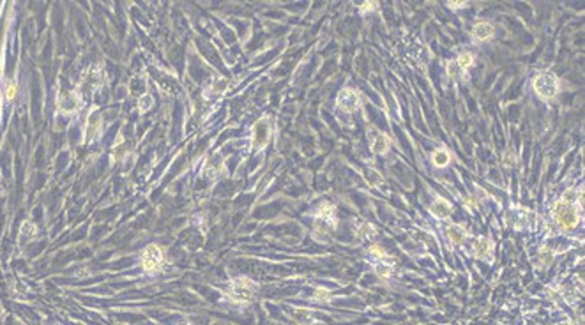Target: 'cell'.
<instances>
[{
	"label": "cell",
	"instance_id": "6da1fadb",
	"mask_svg": "<svg viewBox=\"0 0 585 325\" xmlns=\"http://www.w3.org/2000/svg\"><path fill=\"white\" fill-rule=\"evenodd\" d=\"M580 194L581 189H569L553 205V217L560 228L573 230L580 223Z\"/></svg>",
	"mask_w": 585,
	"mask_h": 325
},
{
	"label": "cell",
	"instance_id": "7a4b0ae2",
	"mask_svg": "<svg viewBox=\"0 0 585 325\" xmlns=\"http://www.w3.org/2000/svg\"><path fill=\"white\" fill-rule=\"evenodd\" d=\"M258 291V284L253 279L246 276L235 277L228 283V288L225 291V297L233 304H239V306H246L253 300L255 293Z\"/></svg>",
	"mask_w": 585,
	"mask_h": 325
},
{
	"label": "cell",
	"instance_id": "3957f363",
	"mask_svg": "<svg viewBox=\"0 0 585 325\" xmlns=\"http://www.w3.org/2000/svg\"><path fill=\"white\" fill-rule=\"evenodd\" d=\"M532 87L541 99L548 101V99H553V97L559 94L560 83H559V78H557L553 73L543 71V73H539V75L534 76Z\"/></svg>",
	"mask_w": 585,
	"mask_h": 325
},
{
	"label": "cell",
	"instance_id": "277c9868",
	"mask_svg": "<svg viewBox=\"0 0 585 325\" xmlns=\"http://www.w3.org/2000/svg\"><path fill=\"white\" fill-rule=\"evenodd\" d=\"M140 265H142L143 270L147 272H156V270L161 269L163 265V251L159 246L156 244H150L145 249L142 251V256H140Z\"/></svg>",
	"mask_w": 585,
	"mask_h": 325
},
{
	"label": "cell",
	"instance_id": "5b68a950",
	"mask_svg": "<svg viewBox=\"0 0 585 325\" xmlns=\"http://www.w3.org/2000/svg\"><path fill=\"white\" fill-rule=\"evenodd\" d=\"M270 135H272V127H270L269 117H262L260 120H256L255 126H253V149L262 150L269 143Z\"/></svg>",
	"mask_w": 585,
	"mask_h": 325
},
{
	"label": "cell",
	"instance_id": "8992f818",
	"mask_svg": "<svg viewBox=\"0 0 585 325\" xmlns=\"http://www.w3.org/2000/svg\"><path fill=\"white\" fill-rule=\"evenodd\" d=\"M315 219L317 224L315 226H320V228H334L338 224V217H336V209L331 203H322L319 209L315 210Z\"/></svg>",
	"mask_w": 585,
	"mask_h": 325
},
{
	"label": "cell",
	"instance_id": "52a82bcc",
	"mask_svg": "<svg viewBox=\"0 0 585 325\" xmlns=\"http://www.w3.org/2000/svg\"><path fill=\"white\" fill-rule=\"evenodd\" d=\"M80 105H82V99L76 92H62L57 99V108L62 113H75L80 110Z\"/></svg>",
	"mask_w": 585,
	"mask_h": 325
},
{
	"label": "cell",
	"instance_id": "ba28073f",
	"mask_svg": "<svg viewBox=\"0 0 585 325\" xmlns=\"http://www.w3.org/2000/svg\"><path fill=\"white\" fill-rule=\"evenodd\" d=\"M359 103H361V97L354 89H343L342 92L338 94V106L347 113L359 108Z\"/></svg>",
	"mask_w": 585,
	"mask_h": 325
},
{
	"label": "cell",
	"instance_id": "9c48e42d",
	"mask_svg": "<svg viewBox=\"0 0 585 325\" xmlns=\"http://www.w3.org/2000/svg\"><path fill=\"white\" fill-rule=\"evenodd\" d=\"M491 249H493V244L490 242V239L486 237H477L472 242V251L476 258H484V260H491Z\"/></svg>",
	"mask_w": 585,
	"mask_h": 325
},
{
	"label": "cell",
	"instance_id": "30bf717a",
	"mask_svg": "<svg viewBox=\"0 0 585 325\" xmlns=\"http://www.w3.org/2000/svg\"><path fill=\"white\" fill-rule=\"evenodd\" d=\"M493 34H495V29H493V25L488 22H479L474 25L472 29V38L474 41H488V39L493 38Z\"/></svg>",
	"mask_w": 585,
	"mask_h": 325
},
{
	"label": "cell",
	"instance_id": "8fae6325",
	"mask_svg": "<svg viewBox=\"0 0 585 325\" xmlns=\"http://www.w3.org/2000/svg\"><path fill=\"white\" fill-rule=\"evenodd\" d=\"M430 210H432L433 216L439 217V219H447V217L453 214V207H451V203L444 198H437L435 202L432 203Z\"/></svg>",
	"mask_w": 585,
	"mask_h": 325
},
{
	"label": "cell",
	"instance_id": "7c38bea8",
	"mask_svg": "<svg viewBox=\"0 0 585 325\" xmlns=\"http://www.w3.org/2000/svg\"><path fill=\"white\" fill-rule=\"evenodd\" d=\"M389 147H391V140L387 138L386 135H382V133H375L373 142H372L373 152L379 154V156H386V154L389 152Z\"/></svg>",
	"mask_w": 585,
	"mask_h": 325
},
{
	"label": "cell",
	"instance_id": "4fadbf2b",
	"mask_svg": "<svg viewBox=\"0 0 585 325\" xmlns=\"http://www.w3.org/2000/svg\"><path fill=\"white\" fill-rule=\"evenodd\" d=\"M356 235H357V239H361V240H373L377 237V228L372 223L361 221V223L356 226Z\"/></svg>",
	"mask_w": 585,
	"mask_h": 325
},
{
	"label": "cell",
	"instance_id": "5bb4252c",
	"mask_svg": "<svg viewBox=\"0 0 585 325\" xmlns=\"http://www.w3.org/2000/svg\"><path fill=\"white\" fill-rule=\"evenodd\" d=\"M467 235H469L467 230L463 226H460V224H449L447 226V237H449V240L453 244H461L467 239Z\"/></svg>",
	"mask_w": 585,
	"mask_h": 325
},
{
	"label": "cell",
	"instance_id": "9a60e30c",
	"mask_svg": "<svg viewBox=\"0 0 585 325\" xmlns=\"http://www.w3.org/2000/svg\"><path fill=\"white\" fill-rule=\"evenodd\" d=\"M99 127H101V115H99V112H94L87 120V138H94L99 133Z\"/></svg>",
	"mask_w": 585,
	"mask_h": 325
},
{
	"label": "cell",
	"instance_id": "2e32d148",
	"mask_svg": "<svg viewBox=\"0 0 585 325\" xmlns=\"http://www.w3.org/2000/svg\"><path fill=\"white\" fill-rule=\"evenodd\" d=\"M432 163L437 166V168H444L451 163V156L446 149H437L435 152L432 154Z\"/></svg>",
	"mask_w": 585,
	"mask_h": 325
},
{
	"label": "cell",
	"instance_id": "e0dca14e",
	"mask_svg": "<svg viewBox=\"0 0 585 325\" xmlns=\"http://www.w3.org/2000/svg\"><path fill=\"white\" fill-rule=\"evenodd\" d=\"M472 64H474V55H472V53H461V55L458 57V60H456V66L460 68L461 73L467 71V69H469Z\"/></svg>",
	"mask_w": 585,
	"mask_h": 325
},
{
	"label": "cell",
	"instance_id": "ac0fdd59",
	"mask_svg": "<svg viewBox=\"0 0 585 325\" xmlns=\"http://www.w3.org/2000/svg\"><path fill=\"white\" fill-rule=\"evenodd\" d=\"M87 83H89V90H94L99 87L101 83V73L98 69H92V71L87 73Z\"/></svg>",
	"mask_w": 585,
	"mask_h": 325
},
{
	"label": "cell",
	"instance_id": "d6986e66",
	"mask_svg": "<svg viewBox=\"0 0 585 325\" xmlns=\"http://www.w3.org/2000/svg\"><path fill=\"white\" fill-rule=\"evenodd\" d=\"M375 274L380 279H389L393 276V267L387 263H379V265H375Z\"/></svg>",
	"mask_w": 585,
	"mask_h": 325
},
{
	"label": "cell",
	"instance_id": "ffe728a7",
	"mask_svg": "<svg viewBox=\"0 0 585 325\" xmlns=\"http://www.w3.org/2000/svg\"><path fill=\"white\" fill-rule=\"evenodd\" d=\"M539 262L543 267H548L551 262H553V251L548 249V247H543V249L539 251Z\"/></svg>",
	"mask_w": 585,
	"mask_h": 325
},
{
	"label": "cell",
	"instance_id": "44dd1931",
	"mask_svg": "<svg viewBox=\"0 0 585 325\" xmlns=\"http://www.w3.org/2000/svg\"><path fill=\"white\" fill-rule=\"evenodd\" d=\"M25 235H29V239H32V237L36 235V226L32 223H25L22 228V233H20V239L25 240Z\"/></svg>",
	"mask_w": 585,
	"mask_h": 325
},
{
	"label": "cell",
	"instance_id": "7402d4cb",
	"mask_svg": "<svg viewBox=\"0 0 585 325\" xmlns=\"http://www.w3.org/2000/svg\"><path fill=\"white\" fill-rule=\"evenodd\" d=\"M296 320L299 321L301 325H308L310 321L313 320V316L310 313H308L306 309H299V313H296Z\"/></svg>",
	"mask_w": 585,
	"mask_h": 325
},
{
	"label": "cell",
	"instance_id": "603a6c76",
	"mask_svg": "<svg viewBox=\"0 0 585 325\" xmlns=\"http://www.w3.org/2000/svg\"><path fill=\"white\" fill-rule=\"evenodd\" d=\"M16 90H18V89H16V83L13 82V80H11V82H8V85H6V97H8L9 101H11V99H15Z\"/></svg>",
	"mask_w": 585,
	"mask_h": 325
},
{
	"label": "cell",
	"instance_id": "cb8c5ba5",
	"mask_svg": "<svg viewBox=\"0 0 585 325\" xmlns=\"http://www.w3.org/2000/svg\"><path fill=\"white\" fill-rule=\"evenodd\" d=\"M447 73H449L451 78H460V75H461L460 68H458V66H456L454 62H449V64H447Z\"/></svg>",
	"mask_w": 585,
	"mask_h": 325
},
{
	"label": "cell",
	"instance_id": "d4e9b609",
	"mask_svg": "<svg viewBox=\"0 0 585 325\" xmlns=\"http://www.w3.org/2000/svg\"><path fill=\"white\" fill-rule=\"evenodd\" d=\"M370 253L375 254L377 258H380V260H387V258H389L386 251H384L382 247H379V246H372V247H370Z\"/></svg>",
	"mask_w": 585,
	"mask_h": 325
},
{
	"label": "cell",
	"instance_id": "484cf974",
	"mask_svg": "<svg viewBox=\"0 0 585 325\" xmlns=\"http://www.w3.org/2000/svg\"><path fill=\"white\" fill-rule=\"evenodd\" d=\"M375 9H379V4H375V2H366V4L361 6L359 11L363 13V15H366V13H372V11H375Z\"/></svg>",
	"mask_w": 585,
	"mask_h": 325
},
{
	"label": "cell",
	"instance_id": "4316f807",
	"mask_svg": "<svg viewBox=\"0 0 585 325\" xmlns=\"http://www.w3.org/2000/svg\"><path fill=\"white\" fill-rule=\"evenodd\" d=\"M368 180H370V184H373V186H377V184L380 182V175L375 172V170H370V172L366 173Z\"/></svg>",
	"mask_w": 585,
	"mask_h": 325
},
{
	"label": "cell",
	"instance_id": "83f0119b",
	"mask_svg": "<svg viewBox=\"0 0 585 325\" xmlns=\"http://www.w3.org/2000/svg\"><path fill=\"white\" fill-rule=\"evenodd\" d=\"M315 295H317V299H319V300H326V299H327V295H329V291L324 290V288H319Z\"/></svg>",
	"mask_w": 585,
	"mask_h": 325
},
{
	"label": "cell",
	"instance_id": "f1b7e54d",
	"mask_svg": "<svg viewBox=\"0 0 585 325\" xmlns=\"http://www.w3.org/2000/svg\"><path fill=\"white\" fill-rule=\"evenodd\" d=\"M467 6H469V4H449V8L458 9V8H467Z\"/></svg>",
	"mask_w": 585,
	"mask_h": 325
},
{
	"label": "cell",
	"instance_id": "f546056e",
	"mask_svg": "<svg viewBox=\"0 0 585 325\" xmlns=\"http://www.w3.org/2000/svg\"><path fill=\"white\" fill-rule=\"evenodd\" d=\"M179 325H191V323H179Z\"/></svg>",
	"mask_w": 585,
	"mask_h": 325
}]
</instances>
